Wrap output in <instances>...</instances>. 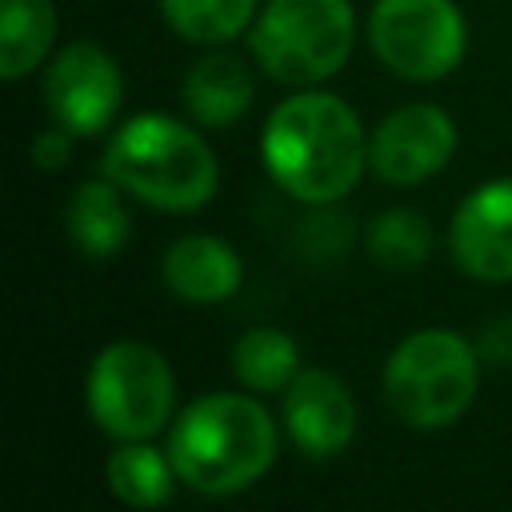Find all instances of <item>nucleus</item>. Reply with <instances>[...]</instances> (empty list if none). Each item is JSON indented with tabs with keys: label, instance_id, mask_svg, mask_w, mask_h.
<instances>
[{
	"label": "nucleus",
	"instance_id": "f257e3e1",
	"mask_svg": "<svg viewBox=\"0 0 512 512\" xmlns=\"http://www.w3.org/2000/svg\"><path fill=\"white\" fill-rule=\"evenodd\" d=\"M260 156L292 200L336 204L368 168V136L348 100L320 88H296L268 112Z\"/></svg>",
	"mask_w": 512,
	"mask_h": 512
},
{
	"label": "nucleus",
	"instance_id": "f03ea898",
	"mask_svg": "<svg viewBox=\"0 0 512 512\" xmlns=\"http://www.w3.org/2000/svg\"><path fill=\"white\" fill-rule=\"evenodd\" d=\"M164 448L180 484L200 496H236L272 468L280 432L256 396L208 392L180 408Z\"/></svg>",
	"mask_w": 512,
	"mask_h": 512
},
{
	"label": "nucleus",
	"instance_id": "7ed1b4c3",
	"mask_svg": "<svg viewBox=\"0 0 512 512\" xmlns=\"http://www.w3.org/2000/svg\"><path fill=\"white\" fill-rule=\"evenodd\" d=\"M104 176L160 212H196L216 196L220 164L208 140L164 112H140L104 148Z\"/></svg>",
	"mask_w": 512,
	"mask_h": 512
},
{
	"label": "nucleus",
	"instance_id": "20e7f679",
	"mask_svg": "<svg viewBox=\"0 0 512 512\" xmlns=\"http://www.w3.org/2000/svg\"><path fill=\"white\" fill-rule=\"evenodd\" d=\"M352 44V0H268L248 28V48L260 72L288 88H316L336 76L348 64Z\"/></svg>",
	"mask_w": 512,
	"mask_h": 512
},
{
	"label": "nucleus",
	"instance_id": "39448f33",
	"mask_svg": "<svg viewBox=\"0 0 512 512\" xmlns=\"http://www.w3.org/2000/svg\"><path fill=\"white\" fill-rule=\"evenodd\" d=\"M480 352L460 332L404 336L384 364V400L408 428H448L476 400Z\"/></svg>",
	"mask_w": 512,
	"mask_h": 512
},
{
	"label": "nucleus",
	"instance_id": "423d86ee",
	"mask_svg": "<svg viewBox=\"0 0 512 512\" xmlns=\"http://www.w3.org/2000/svg\"><path fill=\"white\" fill-rule=\"evenodd\" d=\"M84 404L100 432L120 440H152L168 428L176 408V380L168 360L144 340L104 344L84 376Z\"/></svg>",
	"mask_w": 512,
	"mask_h": 512
},
{
	"label": "nucleus",
	"instance_id": "0eeeda50",
	"mask_svg": "<svg viewBox=\"0 0 512 512\" xmlns=\"http://www.w3.org/2000/svg\"><path fill=\"white\" fill-rule=\"evenodd\" d=\"M376 60L412 84L444 80L468 48V24L456 0H376L368 12Z\"/></svg>",
	"mask_w": 512,
	"mask_h": 512
},
{
	"label": "nucleus",
	"instance_id": "6e6552de",
	"mask_svg": "<svg viewBox=\"0 0 512 512\" xmlns=\"http://www.w3.org/2000/svg\"><path fill=\"white\" fill-rule=\"evenodd\" d=\"M44 104L52 124L68 128L72 136L104 132L124 104L120 64L92 40L64 44L44 68Z\"/></svg>",
	"mask_w": 512,
	"mask_h": 512
},
{
	"label": "nucleus",
	"instance_id": "1a4fd4ad",
	"mask_svg": "<svg viewBox=\"0 0 512 512\" xmlns=\"http://www.w3.org/2000/svg\"><path fill=\"white\" fill-rule=\"evenodd\" d=\"M456 152V124L436 104H404L368 136V172L392 188L436 176Z\"/></svg>",
	"mask_w": 512,
	"mask_h": 512
},
{
	"label": "nucleus",
	"instance_id": "9d476101",
	"mask_svg": "<svg viewBox=\"0 0 512 512\" xmlns=\"http://www.w3.org/2000/svg\"><path fill=\"white\" fill-rule=\"evenodd\" d=\"M448 248L456 268L472 280H512V176H496L460 200L448 228Z\"/></svg>",
	"mask_w": 512,
	"mask_h": 512
},
{
	"label": "nucleus",
	"instance_id": "9b49d317",
	"mask_svg": "<svg viewBox=\"0 0 512 512\" xmlns=\"http://www.w3.org/2000/svg\"><path fill=\"white\" fill-rule=\"evenodd\" d=\"M284 428L304 456H340L356 436V400L328 368H300L284 388Z\"/></svg>",
	"mask_w": 512,
	"mask_h": 512
},
{
	"label": "nucleus",
	"instance_id": "f8f14e48",
	"mask_svg": "<svg viewBox=\"0 0 512 512\" xmlns=\"http://www.w3.org/2000/svg\"><path fill=\"white\" fill-rule=\"evenodd\" d=\"M160 272H164L168 292L188 304H220V300L236 296V288L244 280V264H240L236 248L208 232L180 236L164 252Z\"/></svg>",
	"mask_w": 512,
	"mask_h": 512
},
{
	"label": "nucleus",
	"instance_id": "ddd939ff",
	"mask_svg": "<svg viewBox=\"0 0 512 512\" xmlns=\"http://www.w3.org/2000/svg\"><path fill=\"white\" fill-rule=\"evenodd\" d=\"M252 100H256V80L248 64L224 48L204 52L184 72V84H180L184 112L204 128H232L236 120H244Z\"/></svg>",
	"mask_w": 512,
	"mask_h": 512
},
{
	"label": "nucleus",
	"instance_id": "4468645a",
	"mask_svg": "<svg viewBox=\"0 0 512 512\" xmlns=\"http://www.w3.org/2000/svg\"><path fill=\"white\" fill-rule=\"evenodd\" d=\"M124 188L116 180H84L68 208H64V228L72 236V244L88 256V260H108L128 244L132 220L124 208Z\"/></svg>",
	"mask_w": 512,
	"mask_h": 512
},
{
	"label": "nucleus",
	"instance_id": "2eb2a0df",
	"mask_svg": "<svg viewBox=\"0 0 512 512\" xmlns=\"http://www.w3.org/2000/svg\"><path fill=\"white\" fill-rule=\"evenodd\" d=\"M104 476L116 500H124L128 508H144V512L168 504L180 480L168 448H156L152 440H120L104 464Z\"/></svg>",
	"mask_w": 512,
	"mask_h": 512
},
{
	"label": "nucleus",
	"instance_id": "dca6fc26",
	"mask_svg": "<svg viewBox=\"0 0 512 512\" xmlns=\"http://www.w3.org/2000/svg\"><path fill=\"white\" fill-rule=\"evenodd\" d=\"M56 44L52 0H0V76H28Z\"/></svg>",
	"mask_w": 512,
	"mask_h": 512
},
{
	"label": "nucleus",
	"instance_id": "f3484780",
	"mask_svg": "<svg viewBox=\"0 0 512 512\" xmlns=\"http://www.w3.org/2000/svg\"><path fill=\"white\" fill-rule=\"evenodd\" d=\"M232 372L248 392H284L300 372L296 340L284 328H248L232 344Z\"/></svg>",
	"mask_w": 512,
	"mask_h": 512
},
{
	"label": "nucleus",
	"instance_id": "a211bd4d",
	"mask_svg": "<svg viewBox=\"0 0 512 512\" xmlns=\"http://www.w3.org/2000/svg\"><path fill=\"white\" fill-rule=\"evenodd\" d=\"M168 28L192 44L220 48L256 20V0H156Z\"/></svg>",
	"mask_w": 512,
	"mask_h": 512
},
{
	"label": "nucleus",
	"instance_id": "6ab92c4d",
	"mask_svg": "<svg viewBox=\"0 0 512 512\" xmlns=\"http://www.w3.org/2000/svg\"><path fill=\"white\" fill-rule=\"evenodd\" d=\"M368 256L384 268H420L432 256V224L416 208H388L368 224Z\"/></svg>",
	"mask_w": 512,
	"mask_h": 512
},
{
	"label": "nucleus",
	"instance_id": "aec40b11",
	"mask_svg": "<svg viewBox=\"0 0 512 512\" xmlns=\"http://www.w3.org/2000/svg\"><path fill=\"white\" fill-rule=\"evenodd\" d=\"M72 132L68 128H60V124H52V128H44L36 140H32V160L44 168V172H56V168H64L68 164V156H72Z\"/></svg>",
	"mask_w": 512,
	"mask_h": 512
},
{
	"label": "nucleus",
	"instance_id": "412c9836",
	"mask_svg": "<svg viewBox=\"0 0 512 512\" xmlns=\"http://www.w3.org/2000/svg\"><path fill=\"white\" fill-rule=\"evenodd\" d=\"M480 360H492V364H512V316H496L484 332H480V344H476Z\"/></svg>",
	"mask_w": 512,
	"mask_h": 512
}]
</instances>
